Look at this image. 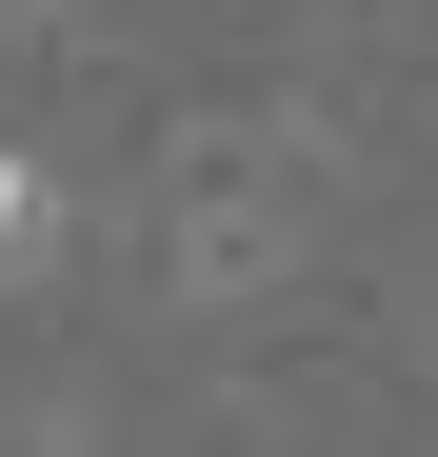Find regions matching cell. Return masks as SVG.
Returning a JSON list of instances; mask_svg holds the SVG:
<instances>
[{"label": "cell", "instance_id": "1", "mask_svg": "<svg viewBox=\"0 0 438 457\" xmlns=\"http://www.w3.org/2000/svg\"><path fill=\"white\" fill-rule=\"evenodd\" d=\"M40 239V160H0V259H21Z\"/></svg>", "mask_w": 438, "mask_h": 457}]
</instances>
